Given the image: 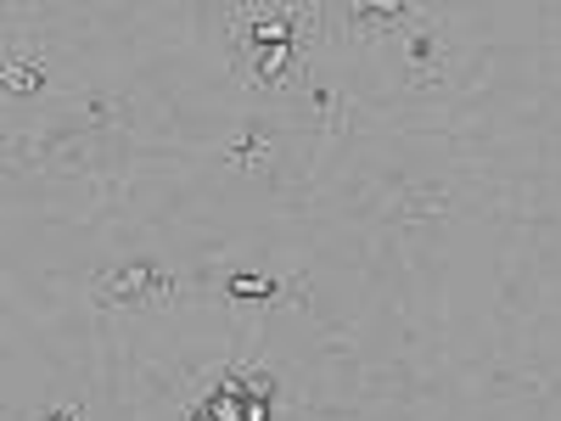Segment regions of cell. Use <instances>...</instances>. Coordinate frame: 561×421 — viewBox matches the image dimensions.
<instances>
[{"label":"cell","mask_w":561,"mask_h":421,"mask_svg":"<svg viewBox=\"0 0 561 421\" xmlns=\"http://www.w3.org/2000/svg\"><path fill=\"white\" fill-rule=\"evenodd\" d=\"M320 7H280V0H253V7L230 12V62H237V79L253 90V96L275 102L293 96V90H309V45L320 34Z\"/></svg>","instance_id":"obj_1"},{"label":"cell","mask_w":561,"mask_h":421,"mask_svg":"<svg viewBox=\"0 0 561 421\" xmlns=\"http://www.w3.org/2000/svg\"><path fill=\"white\" fill-rule=\"evenodd\" d=\"M174 293H180V281L158 259H129V264L90 275V298L102 309H163V304H174Z\"/></svg>","instance_id":"obj_2"},{"label":"cell","mask_w":561,"mask_h":421,"mask_svg":"<svg viewBox=\"0 0 561 421\" xmlns=\"http://www.w3.org/2000/svg\"><path fill=\"white\" fill-rule=\"evenodd\" d=\"M275 383L264 371H230L208 388V399L192 410V421H270Z\"/></svg>","instance_id":"obj_3"},{"label":"cell","mask_w":561,"mask_h":421,"mask_svg":"<svg viewBox=\"0 0 561 421\" xmlns=\"http://www.w3.org/2000/svg\"><path fill=\"white\" fill-rule=\"evenodd\" d=\"M214 298L237 309H264V304H309V275H259V270H225L214 281Z\"/></svg>","instance_id":"obj_4"},{"label":"cell","mask_w":561,"mask_h":421,"mask_svg":"<svg viewBox=\"0 0 561 421\" xmlns=\"http://www.w3.org/2000/svg\"><path fill=\"white\" fill-rule=\"evenodd\" d=\"M404 79L410 90H438L449 79V39H444V23H415L404 34Z\"/></svg>","instance_id":"obj_5"},{"label":"cell","mask_w":561,"mask_h":421,"mask_svg":"<svg viewBox=\"0 0 561 421\" xmlns=\"http://www.w3.org/2000/svg\"><path fill=\"white\" fill-rule=\"evenodd\" d=\"M404 18H415L410 0H348V7H337V29L348 39H388L404 29Z\"/></svg>","instance_id":"obj_6"},{"label":"cell","mask_w":561,"mask_h":421,"mask_svg":"<svg viewBox=\"0 0 561 421\" xmlns=\"http://www.w3.org/2000/svg\"><path fill=\"white\" fill-rule=\"evenodd\" d=\"M0 84H7V96H45L51 90V62H45L39 45H12L7 62H0Z\"/></svg>","instance_id":"obj_7"},{"label":"cell","mask_w":561,"mask_h":421,"mask_svg":"<svg viewBox=\"0 0 561 421\" xmlns=\"http://www.w3.org/2000/svg\"><path fill=\"white\" fill-rule=\"evenodd\" d=\"M219 152H225V163H230V169H248V174H259V169H270V158H275V129H270L264 118H253L248 129L230 135Z\"/></svg>","instance_id":"obj_8"},{"label":"cell","mask_w":561,"mask_h":421,"mask_svg":"<svg viewBox=\"0 0 561 421\" xmlns=\"http://www.w3.org/2000/svg\"><path fill=\"white\" fill-rule=\"evenodd\" d=\"M304 96H309V113H314L320 140L343 135V124H348V96H343V90H332V84H309Z\"/></svg>","instance_id":"obj_9"},{"label":"cell","mask_w":561,"mask_h":421,"mask_svg":"<svg viewBox=\"0 0 561 421\" xmlns=\"http://www.w3.org/2000/svg\"><path fill=\"white\" fill-rule=\"evenodd\" d=\"M444 208H449V203H444L438 185H427V192H421V185H410L404 203L388 208V219H393V225H410V219H421V214H444Z\"/></svg>","instance_id":"obj_10"},{"label":"cell","mask_w":561,"mask_h":421,"mask_svg":"<svg viewBox=\"0 0 561 421\" xmlns=\"http://www.w3.org/2000/svg\"><path fill=\"white\" fill-rule=\"evenodd\" d=\"M90 118H96V124H124V102L118 96H90Z\"/></svg>","instance_id":"obj_11"},{"label":"cell","mask_w":561,"mask_h":421,"mask_svg":"<svg viewBox=\"0 0 561 421\" xmlns=\"http://www.w3.org/2000/svg\"><path fill=\"white\" fill-rule=\"evenodd\" d=\"M34 421H84V405H51V410H39Z\"/></svg>","instance_id":"obj_12"}]
</instances>
